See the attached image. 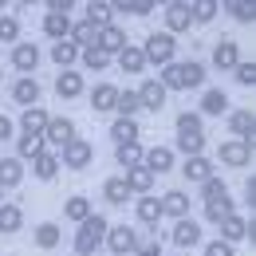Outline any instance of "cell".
<instances>
[{"instance_id":"obj_1","label":"cell","mask_w":256,"mask_h":256,"mask_svg":"<svg viewBox=\"0 0 256 256\" xmlns=\"http://www.w3.org/2000/svg\"><path fill=\"white\" fill-rule=\"evenodd\" d=\"M106 228H110V221L102 213H91L75 228V256H95L102 248V240H106Z\"/></svg>"},{"instance_id":"obj_2","label":"cell","mask_w":256,"mask_h":256,"mask_svg":"<svg viewBox=\"0 0 256 256\" xmlns=\"http://www.w3.org/2000/svg\"><path fill=\"white\" fill-rule=\"evenodd\" d=\"M138 48H142V56H146V67H166V64L178 60V40L170 32H150Z\"/></svg>"},{"instance_id":"obj_3","label":"cell","mask_w":256,"mask_h":256,"mask_svg":"<svg viewBox=\"0 0 256 256\" xmlns=\"http://www.w3.org/2000/svg\"><path fill=\"white\" fill-rule=\"evenodd\" d=\"M91 162H95V146H91L87 138H71L64 150H60V166L75 170V174H79V170H87Z\"/></svg>"},{"instance_id":"obj_4","label":"cell","mask_w":256,"mask_h":256,"mask_svg":"<svg viewBox=\"0 0 256 256\" xmlns=\"http://www.w3.org/2000/svg\"><path fill=\"white\" fill-rule=\"evenodd\" d=\"M71 138H79V134H75V122H71L67 114H52V118H48V126H44V142H48V150H56V154H60Z\"/></svg>"},{"instance_id":"obj_5","label":"cell","mask_w":256,"mask_h":256,"mask_svg":"<svg viewBox=\"0 0 256 256\" xmlns=\"http://www.w3.org/2000/svg\"><path fill=\"white\" fill-rule=\"evenodd\" d=\"M102 244H106L114 256H134V248H138V232H134V224H110Z\"/></svg>"},{"instance_id":"obj_6","label":"cell","mask_w":256,"mask_h":256,"mask_svg":"<svg viewBox=\"0 0 256 256\" xmlns=\"http://www.w3.org/2000/svg\"><path fill=\"white\" fill-rule=\"evenodd\" d=\"M40 60H44V52L36 48L32 40H20V44H12V56H8V64L16 67L20 75H32L36 67H40Z\"/></svg>"},{"instance_id":"obj_7","label":"cell","mask_w":256,"mask_h":256,"mask_svg":"<svg viewBox=\"0 0 256 256\" xmlns=\"http://www.w3.org/2000/svg\"><path fill=\"white\" fill-rule=\"evenodd\" d=\"M95 48L106 56V60H114L122 48H126V28L114 20V24H106V28H98V36H95Z\"/></svg>"},{"instance_id":"obj_8","label":"cell","mask_w":256,"mask_h":256,"mask_svg":"<svg viewBox=\"0 0 256 256\" xmlns=\"http://www.w3.org/2000/svg\"><path fill=\"white\" fill-rule=\"evenodd\" d=\"M134 217H138V224H146V228H150V236H158V221H162L158 193H142V197H138V205H134Z\"/></svg>"},{"instance_id":"obj_9","label":"cell","mask_w":256,"mask_h":256,"mask_svg":"<svg viewBox=\"0 0 256 256\" xmlns=\"http://www.w3.org/2000/svg\"><path fill=\"white\" fill-rule=\"evenodd\" d=\"M190 28H193L190 4H186V0H170V4H166V28H162V32H170L178 40V32H190Z\"/></svg>"},{"instance_id":"obj_10","label":"cell","mask_w":256,"mask_h":256,"mask_svg":"<svg viewBox=\"0 0 256 256\" xmlns=\"http://www.w3.org/2000/svg\"><path fill=\"white\" fill-rule=\"evenodd\" d=\"M8 95L16 106H40V79L36 75H20L12 87H8Z\"/></svg>"},{"instance_id":"obj_11","label":"cell","mask_w":256,"mask_h":256,"mask_svg":"<svg viewBox=\"0 0 256 256\" xmlns=\"http://www.w3.org/2000/svg\"><path fill=\"white\" fill-rule=\"evenodd\" d=\"M83 91H87V79H83L79 67H71V71H60V75H56V95H60V98H79Z\"/></svg>"},{"instance_id":"obj_12","label":"cell","mask_w":256,"mask_h":256,"mask_svg":"<svg viewBox=\"0 0 256 256\" xmlns=\"http://www.w3.org/2000/svg\"><path fill=\"white\" fill-rule=\"evenodd\" d=\"M213 174H217V162H209L205 154L182 162V178H186L190 186H201V182H205V178H213Z\"/></svg>"},{"instance_id":"obj_13","label":"cell","mask_w":256,"mask_h":256,"mask_svg":"<svg viewBox=\"0 0 256 256\" xmlns=\"http://www.w3.org/2000/svg\"><path fill=\"white\" fill-rule=\"evenodd\" d=\"M217 162H224L228 170H244L248 162H252V150L244 146V142H221V150H217Z\"/></svg>"},{"instance_id":"obj_14","label":"cell","mask_w":256,"mask_h":256,"mask_svg":"<svg viewBox=\"0 0 256 256\" xmlns=\"http://www.w3.org/2000/svg\"><path fill=\"white\" fill-rule=\"evenodd\" d=\"M158 201H162V217H174V221L190 217V193L186 190H166Z\"/></svg>"},{"instance_id":"obj_15","label":"cell","mask_w":256,"mask_h":256,"mask_svg":"<svg viewBox=\"0 0 256 256\" xmlns=\"http://www.w3.org/2000/svg\"><path fill=\"white\" fill-rule=\"evenodd\" d=\"M174 244L178 248H197L201 244V224L193 221V217H182V221H174Z\"/></svg>"},{"instance_id":"obj_16","label":"cell","mask_w":256,"mask_h":256,"mask_svg":"<svg viewBox=\"0 0 256 256\" xmlns=\"http://www.w3.org/2000/svg\"><path fill=\"white\" fill-rule=\"evenodd\" d=\"M166 98H170V91L162 87L158 79H146V83L138 87V102H142V110H154V114H158L162 106H166Z\"/></svg>"},{"instance_id":"obj_17","label":"cell","mask_w":256,"mask_h":256,"mask_svg":"<svg viewBox=\"0 0 256 256\" xmlns=\"http://www.w3.org/2000/svg\"><path fill=\"white\" fill-rule=\"evenodd\" d=\"M142 166L158 178V174H170L174 170V146H154V150H142Z\"/></svg>"},{"instance_id":"obj_18","label":"cell","mask_w":256,"mask_h":256,"mask_svg":"<svg viewBox=\"0 0 256 256\" xmlns=\"http://www.w3.org/2000/svg\"><path fill=\"white\" fill-rule=\"evenodd\" d=\"M228 110H232V106H228V95H224L221 87H205V91H201V110H197L201 118H205V114L217 118V114H228Z\"/></svg>"},{"instance_id":"obj_19","label":"cell","mask_w":256,"mask_h":256,"mask_svg":"<svg viewBox=\"0 0 256 256\" xmlns=\"http://www.w3.org/2000/svg\"><path fill=\"white\" fill-rule=\"evenodd\" d=\"M236 64H240L236 40H217V44H213V67H217V71H232Z\"/></svg>"},{"instance_id":"obj_20","label":"cell","mask_w":256,"mask_h":256,"mask_svg":"<svg viewBox=\"0 0 256 256\" xmlns=\"http://www.w3.org/2000/svg\"><path fill=\"white\" fill-rule=\"evenodd\" d=\"M114 64H118V71H126V75H142V71H146V56H142L138 44H126V48L114 56Z\"/></svg>"},{"instance_id":"obj_21","label":"cell","mask_w":256,"mask_h":256,"mask_svg":"<svg viewBox=\"0 0 256 256\" xmlns=\"http://www.w3.org/2000/svg\"><path fill=\"white\" fill-rule=\"evenodd\" d=\"M122 182H126V190L138 193V197H142V193H154V174H150L146 166H130L126 174H122Z\"/></svg>"},{"instance_id":"obj_22","label":"cell","mask_w":256,"mask_h":256,"mask_svg":"<svg viewBox=\"0 0 256 256\" xmlns=\"http://www.w3.org/2000/svg\"><path fill=\"white\" fill-rule=\"evenodd\" d=\"M217 228H221V240H224V244H236V240H244V236H248V217L228 213V217H224Z\"/></svg>"},{"instance_id":"obj_23","label":"cell","mask_w":256,"mask_h":256,"mask_svg":"<svg viewBox=\"0 0 256 256\" xmlns=\"http://www.w3.org/2000/svg\"><path fill=\"white\" fill-rule=\"evenodd\" d=\"M32 240H36V248L52 252V248H60V240H64V228H60L56 221H44V224H36Z\"/></svg>"},{"instance_id":"obj_24","label":"cell","mask_w":256,"mask_h":256,"mask_svg":"<svg viewBox=\"0 0 256 256\" xmlns=\"http://www.w3.org/2000/svg\"><path fill=\"white\" fill-rule=\"evenodd\" d=\"M52 64L60 67V71L79 67V48H75L71 40H56V44H52Z\"/></svg>"},{"instance_id":"obj_25","label":"cell","mask_w":256,"mask_h":256,"mask_svg":"<svg viewBox=\"0 0 256 256\" xmlns=\"http://www.w3.org/2000/svg\"><path fill=\"white\" fill-rule=\"evenodd\" d=\"M114 98H118V87H114V83H95L91 110H95V114H110V110H114Z\"/></svg>"},{"instance_id":"obj_26","label":"cell","mask_w":256,"mask_h":256,"mask_svg":"<svg viewBox=\"0 0 256 256\" xmlns=\"http://www.w3.org/2000/svg\"><path fill=\"white\" fill-rule=\"evenodd\" d=\"M83 20H87L91 28H106V24H114V8H110V0H91V4L83 8Z\"/></svg>"},{"instance_id":"obj_27","label":"cell","mask_w":256,"mask_h":256,"mask_svg":"<svg viewBox=\"0 0 256 256\" xmlns=\"http://www.w3.org/2000/svg\"><path fill=\"white\" fill-rule=\"evenodd\" d=\"M158 83L166 87V91H186V64L174 60V64L158 67Z\"/></svg>"},{"instance_id":"obj_28","label":"cell","mask_w":256,"mask_h":256,"mask_svg":"<svg viewBox=\"0 0 256 256\" xmlns=\"http://www.w3.org/2000/svg\"><path fill=\"white\" fill-rule=\"evenodd\" d=\"M44 150H48L44 134H20V138H16V158L20 162H36Z\"/></svg>"},{"instance_id":"obj_29","label":"cell","mask_w":256,"mask_h":256,"mask_svg":"<svg viewBox=\"0 0 256 256\" xmlns=\"http://www.w3.org/2000/svg\"><path fill=\"white\" fill-rule=\"evenodd\" d=\"M71 16L67 12H44V36H52V40H67L71 36Z\"/></svg>"},{"instance_id":"obj_30","label":"cell","mask_w":256,"mask_h":256,"mask_svg":"<svg viewBox=\"0 0 256 256\" xmlns=\"http://www.w3.org/2000/svg\"><path fill=\"white\" fill-rule=\"evenodd\" d=\"M48 110L44 106H24V114H20V134H44V126H48Z\"/></svg>"},{"instance_id":"obj_31","label":"cell","mask_w":256,"mask_h":256,"mask_svg":"<svg viewBox=\"0 0 256 256\" xmlns=\"http://www.w3.org/2000/svg\"><path fill=\"white\" fill-rule=\"evenodd\" d=\"M24 182V162L20 158H0V190H16Z\"/></svg>"},{"instance_id":"obj_32","label":"cell","mask_w":256,"mask_h":256,"mask_svg":"<svg viewBox=\"0 0 256 256\" xmlns=\"http://www.w3.org/2000/svg\"><path fill=\"white\" fill-rule=\"evenodd\" d=\"M138 134H142V126H138L134 118H114V122H110V142H114V146L138 142Z\"/></svg>"},{"instance_id":"obj_33","label":"cell","mask_w":256,"mask_h":256,"mask_svg":"<svg viewBox=\"0 0 256 256\" xmlns=\"http://www.w3.org/2000/svg\"><path fill=\"white\" fill-rule=\"evenodd\" d=\"M20 228H24V209L12 205V201H4V205H0V232L12 236V232H20Z\"/></svg>"},{"instance_id":"obj_34","label":"cell","mask_w":256,"mask_h":256,"mask_svg":"<svg viewBox=\"0 0 256 256\" xmlns=\"http://www.w3.org/2000/svg\"><path fill=\"white\" fill-rule=\"evenodd\" d=\"M178 150H182L186 158L205 154V130H178Z\"/></svg>"},{"instance_id":"obj_35","label":"cell","mask_w":256,"mask_h":256,"mask_svg":"<svg viewBox=\"0 0 256 256\" xmlns=\"http://www.w3.org/2000/svg\"><path fill=\"white\" fill-rule=\"evenodd\" d=\"M91 213H95V209H91V201H87L83 193H75V197H67V201H64V217L71 224H83Z\"/></svg>"},{"instance_id":"obj_36","label":"cell","mask_w":256,"mask_h":256,"mask_svg":"<svg viewBox=\"0 0 256 256\" xmlns=\"http://www.w3.org/2000/svg\"><path fill=\"white\" fill-rule=\"evenodd\" d=\"M32 174L40 182H56V174H60V154H56V150H44V154L32 162Z\"/></svg>"},{"instance_id":"obj_37","label":"cell","mask_w":256,"mask_h":256,"mask_svg":"<svg viewBox=\"0 0 256 256\" xmlns=\"http://www.w3.org/2000/svg\"><path fill=\"white\" fill-rule=\"evenodd\" d=\"M228 213H236V201L224 193V197H213V201H205V221L209 224H221Z\"/></svg>"},{"instance_id":"obj_38","label":"cell","mask_w":256,"mask_h":256,"mask_svg":"<svg viewBox=\"0 0 256 256\" xmlns=\"http://www.w3.org/2000/svg\"><path fill=\"white\" fill-rule=\"evenodd\" d=\"M95 36H98V28H91L87 20H75V24H71V36H67V40H71V44H75V48L83 52V48H95Z\"/></svg>"},{"instance_id":"obj_39","label":"cell","mask_w":256,"mask_h":256,"mask_svg":"<svg viewBox=\"0 0 256 256\" xmlns=\"http://www.w3.org/2000/svg\"><path fill=\"white\" fill-rule=\"evenodd\" d=\"M102 197H106V205H126L130 201V190L122 178H106L102 182Z\"/></svg>"},{"instance_id":"obj_40","label":"cell","mask_w":256,"mask_h":256,"mask_svg":"<svg viewBox=\"0 0 256 256\" xmlns=\"http://www.w3.org/2000/svg\"><path fill=\"white\" fill-rule=\"evenodd\" d=\"M110 8H114V16L122 12V16H150L154 12V0H110Z\"/></svg>"},{"instance_id":"obj_41","label":"cell","mask_w":256,"mask_h":256,"mask_svg":"<svg viewBox=\"0 0 256 256\" xmlns=\"http://www.w3.org/2000/svg\"><path fill=\"white\" fill-rule=\"evenodd\" d=\"M114 110H118V118H134L138 110H142V102H138V91H118V98H114Z\"/></svg>"},{"instance_id":"obj_42","label":"cell","mask_w":256,"mask_h":256,"mask_svg":"<svg viewBox=\"0 0 256 256\" xmlns=\"http://www.w3.org/2000/svg\"><path fill=\"white\" fill-rule=\"evenodd\" d=\"M0 44H20V16L0 12Z\"/></svg>"},{"instance_id":"obj_43","label":"cell","mask_w":256,"mask_h":256,"mask_svg":"<svg viewBox=\"0 0 256 256\" xmlns=\"http://www.w3.org/2000/svg\"><path fill=\"white\" fill-rule=\"evenodd\" d=\"M114 162L130 170V166H142V146L138 142H126V146H114Z\"/></svg>"},{"instance_id":"obj_44","label":"cell","mask_w":256,"mask_h":256,"mask_svg":"<svg viewBox=\"0 0 256 256\" xmlns=\"http://www.w3.org/2000/svg\"><path fill=\"white\" fill-rule=\"evenodd\" d=\"M186 64V91H197V87H205V71L209 67L197 64V60H182Z\"/></svg>"},{"instance_id":"obj_45","label":"cell","mask_w":256,"mask_h":256,"mask_svg":"<svg viewBox=\"0 0 256 256\" xmlns=\"http://www.w3.org/2000/svg\"><path fill=\"white\" fill-rule=\"evenodd\" d=\"M79 67H91V71H106L110 67V60L98 52V48H83L79 52Z\"/></svg>"},{"instance_id":"obj_46","label":"cell","mask_w":256,"mask_h":256,"mask_svg":"<svg viewBox=\"0 0 256 256\" xmlns=\"http://www.w3.org/2000/svg\"><path fill=\"white\" fill-rule=\"evenodd\" d=\"M190 16H193V24H209L217 16V0H197V4H190Z\"/></svg>"},{"instance_id":"obj_47","label":"cell","mask_w":256,"mask_h":256,"mask_svg":"<svg viewBox=\"0 0 256 256\" xmlns=\"http://www.w3.org/2000/svg\"><path fill=\"white\" fill-rule=\"evenodd\" d=\"M224 8H228V16L240 20V24H252V20H256V8L248 4V0H228Z\"/></svg>"},{"instance_id":"obj_48","label":"cell","mask_w":256,"mask_h":256,"mask_svg":"<svg viewBox=\"0 0 256 256\" xmlns=\"http://www.w3.org/2000/svg\"><path fill=\"white\" fill-rule=\"evenodd\" d=\"M232 75H236V83H240L244 91H252V87H256V64H248V60H240V64L232 67Z\"/></svg>"},{"instance_id":"obj_49","label":"cell","mask_w":256,"mask_h":256,"mask_svg":"<svg viewBox=\"0 0 256 256\" xmlns=\"http://www.w3.org/2000/svg\"><path fill=\"white\" fill-rule=\"evenodd\" d=\"M224 193H228V186H224V182L217 178V174L201 182V197H205V201H213V197H224Z\"/></svg>"},{"instance_id":"obj_50","label":"cell","mask_w":256,"mask_h":256,"mask_svg":"<svg viewBox=\"0 0 256 256\" xmlns=\"http://www.w3.org/2000/svg\"><path fill=\"white\" fill-rule=\"evenodd\" d=\"M174 130H201V114H197V110H182L178 122H174Z\"/></svg>"},{"instance_id":"obj_51","label":"cell","mask_w":256,"mask_h":256,"mask_svg":"<svg viewBox=\"0 0 256 256\" xmlns=\"http://www.w3.org/2000/svg\"><path fill=\"white\" fill-rule=\"evenodd\" d=\"M134 256H166V252H162V236H150V240H138Z\"/></svg>"},{"instance_id":"obj_52","label":"cell","mask_w":256,"mask_h":256,"mask_svg":"<svg viewBox=\"0 0 256 256\" xmlns=\"http://www.w3.org/2000/svg\"><path fill=\"white\" fill-rule=\"evenodd\" d=\"M205 256H236V248H232V244H224L221 236H217V240H209V244H205Z\"/></svg>"},{"instance_id":"obj_53","label":"cell","mask_w":256,"mask_h":256,"mask_svg":"<svg viewBox=\"0 0 256 256\" xmlns=\"http://www.w3.org/2000/svg\"><path fill=\"white\" fill-rule=\"evenodd\" d=\"M244 205H248V209H256V174H248V178H244Z\"/></svg>"},{"instance_id":"obj_54","label":"cell","mask_w":256,"mask_h":256,"mask_svg":"<svg viewBox=\"0 0 256 256\" xmlns=\"http://www.w3.org/2000/svg\"><path fill=\"white\" fill-rule=\"evenodd\" d=\"M12 134H16V122H12L8 114H0V142H8Z\"/></svg>"},{"instance_id":"obj_55","label":"cell","mask_w":256,"mask_h":256,"mask_svg":"<svg viewBox=\"0 0 256 256\" xmlns=\"http://www.w3.org/2000/svg\"><path fill=\"white\" fill-rule=\"evenodd\" d=\"M71 4H75V0H48V12H67V16H71Z\"/></svg>"},{"instance_id":"obj_56","label":"cell","mask_w":256,"mask_h":256,"mask_svg":"<svg viewBox=\"0 0 256 256\" xmlns=\"http://www.w3.org/2000/svg\"><path fill=\"white\" fill-rule=\"evenodd\" d=\"M0 205H4V190H0Z\"/></svg>"},{"instance_id":"obj_57","label":"cell","mask_w":256,"mask_h":256,"mask_svg":"<svg viewBox=\"0 0 256 256\" xmlns=\"http://www.w3.org/2000/svg\"><path fill=\"white\" fill-rule=\"evenodd\" d=\"M0 79H4V67H0Z\"/></svg>"}]
</instances>
